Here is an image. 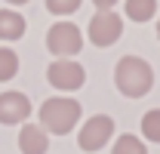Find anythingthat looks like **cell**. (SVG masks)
I'll return each mask as SVG.
<instances>
[{"label":"cell","instance_id":"10","mask_svg":"<svg viewBox=\"0 0 160 154\" xmlns=\"http://www.w3.org/2000/svg\"><path fill=\"white\" fill-rule=\"evenodd\" d=\"M157 13V0H126V16L132 22H148Z\"/></svg>","mask_w":160,"mask_h":154},{"label":"cell","instance_id":"17","mask_svg":"<svg viewBox=\"0 0 160 154\" xmlns=\"http://www.w3.org/2000/svg\"><path fill=\"white\" fill-rule=\"evenodd\" d=\"M157 37H160V22H157Z\"/></svg>","mask_w":160,"mask_h":154},{"label":"cell","instance_id":"7","mask_svg":"<svg viewBox=\"0 0 160 154\" xmlns=\"http://www.w3.org/2000/svg\"><path fill=\"white\" fill-rule=\"evenodd\" d=\"M28 117H31V102L25 93H16V90L0 93V123L12 126V123H25Z\"/></svg>","mask_w":160,"mask_h":154},{"label":"cell","instance_id":"1","mask_svg":"<svg viewBox=\"0 0 160 154\" xmlns=\"http://www.w3.org/2000/svg\"><path fill=\"white\" fill-rule=\"evenodd\" d=\"M114 83H117V90L123 96L142 99L151 90V83H154V71H151V65H148L145 59L123 56L117 62V68H114Z\"/></svg>","mask_w":160,"mask_h":154},{"label":"cell","instance_id":"3","mask_svg":"<svg viewBox=\"0 0 160 154\" xmlns=\"http://www.w3.org/2000/svg\"><path fill=\"white\" fill-rule=\"evenodd\" d=\"M80 46H83V34H80L77 25H71V22H56L46 31V49L52 56H59V59L77 56Z\"/></svg>","mask_w":160,"mask_h":154},{"label":"cell","instance_id":"5","mask_svg":"<svg viewBox=\"0 0 160 154\" xmlns=\"http://www.w3.org/2000/svg\"><path fill=\"white\" fill-rule=\"evenodd\" d=\"M120 34H123V19L114 9H99L89 19V40L96 46H111L120 40Z\"/></svg>","mask_w":160,"mask_h":154},{"label":"cell","instance_id":"8","mask_svg":"<svg viewBox=\"0 0 160 154\" xmlns=\"http://www.w3.org/2000/svg\"><path fill=\"white\" fill-rule=\"evenodd\" d=\"M19 148L22 154H46L49 151V136L37 123H25L19 130Z\"/></svg>","mask_w":160,"mask_h":154},{"label":"cell","instance_id":"14","mask_svg":"<svg viewBox=\"0 0 160 154\" xmlns=\"http://www.w3.org/2000/svg\"><path fill=\"white\" fill-rule=\"evenodd\" d=\"M46 9L56 16H68V13L80 9V0H46Z\"/></svg>","mask_w":160,"mask_h":154},{"label":"cell","instance_id":"4","mask_svg":"<svg viewBox=\"0 0 160 154\" xmlns=\"http://www.w3.org/2000/svg\"><path fill=\"white\" fill-rule=\"evenodd\" d=\"M114 136V120L108 114H96L83 123V130L77 133V145L83 151H102Z\"/></svg>","mask_w":160,"mask_h":154},{"label":"cell","instance_id":"6","mask_svg":"<svg viewBox=\"0 0 160 154\" xmlns=\"http://www.w3.org/2000/svg\"><path fill=\"white\" fill-rule=\"evenodd\" d=\"M46 80H49L56 90L71 93V90H80V86H83L86 71H83V65L74 62V59H56V62L46 68Z\"/></svg>","mask_w":160,"mask_h":154},{"label":"cell","instance_id":"2","mask_svg":"<svg viewBox=\"0 0 160 154\" xmlns=\"http://www.w3.org/2000/svg\"><path fill=\"white\" fill-rule=\"evenodd\" d=\"M77 120H80V102H74V99L56 96V99H46L40 105V126L46 133L65 136L77 126Z\"/></svg>","mask_w":160,"mask_h":154},{"label":"cell","instance_id":"16","mask_svg":"<svg viewBox=\"0 0 160 154\" xmlns=\"http://www.w3.org/2000/svg\"><path fill=\"white\" fill-rule=\"evenodd\" d=\"M6 3H12V6H22V3H28V0H6Z\"/></svg>","mask_w":160,"mask_h":154},{"label":"cell","instance_id":"9","mask_svg":"<svg viewBox=\"0 0 160 154\" xmlns=\"http://www.w3.org/2000/svg\"><path fill=\"white\" fill-rule=\"evenodd\" d=\"M25 34V19L16 9H0V40H19Z\"/></svg>","mask_w":160,"mask_h":154},{"label":"cell","instance_id":"12","mask_svg":"<svg viewBox=\"0 0 160 154\" xmlns=\"http://www.w3.org/2000/svg\"><path fill=\"white\" fill-rule=\"evenodd\" d=\"M19 71V56L6 46H0V80H12Z\"/></svg>","mask_w":160,"mask_h":154},{"label":"cell","instance_id":"13","mask_svg":"<svg viewBox=\"0 0 160 154\" xmlns=\"http://www.w3.org/2000/svg\"><path fill=\"white\" fill-rule=\"evenodd\" d=\"M142 136L148 142H160V108H154L142 117Z\"/></svg>","mask_w":160,"mask_h":154},{"label":"cell","instance_id":"11","mask_svg":"<svg viewBox=\"0 0 160 154\" xmlns=\"http://www.w3.org/2000/svg\"><path fill=\"white\" fill-rule=\"evenodd\" d=\"M111 154H148V148H145V142H142L139 136L123 133V136H117V142H114Z\"/></svg>","mask_w":160,"mask_h":154},{"label":"cell","instance_id":"15","mask_svg":"<svg viewBox=\"0 0 160 154\" xmlns=\"http://www.w3.org/2000/svg\"><path fill=\"white\" fill-rule=\"evenodd\" d=\"M92 3H96V6H99V9H111V6H114V3H117V0H92Z\"/></svg>","mask_w":160,"mask_h":154}]
</instances>
